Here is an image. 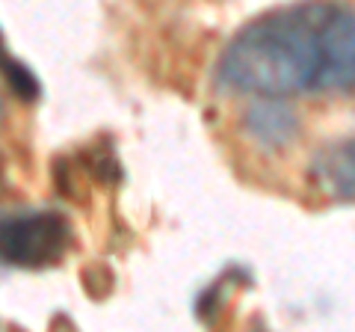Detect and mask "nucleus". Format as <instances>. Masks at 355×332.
Masks as SVG:
<instances>
[{"instance_id": "nucleus-1", "label": "nucleus", "mask_w": 355, "mask_h": 332, "mask_svg": "<svg viewBox=\"0 0 355 332\" xmlns=\"http://www.w3.org/2000/svg\"><path fill=\"white\" fill-rule=\"evenodd\" d=\"M216 77L258 98L355 90V6L302 0L258 15L225 45Z\"/></svg>"}, {"instance_id": "nucleus-2", "label": "nucleus", "mask_w": 355, "mask_h": 332, "mask_svg": "<svg viewBox=\"0 0 355 332\" xmlns=\"http://www.w3.org/2000/svg\"><path fill=\"white\" fill-rule=\"evenodd\" d=\"M74 243L69 217L39 208V211L0 214V264L18 270H48L65 261Z\"/></svg>"}, {"instance_id": "nucleus-3", "label": "nucleus", "mask_w": 355, "mask_h": 332, "mask_svg": "<svg viewBox=\"0 0 355 332\" xmlns=\"http://www.w3.org/2000/svg\"><path fill=\"white\" fill-rule=\"evenodd\" d=\"M243 128H246V134L258 142L261 149L279 151L296 140L299 116L282 98H258V101L243 113Z\"/></svg>"}, {"instance_id": "nucleus-4", "label": "nucleus", "mask_w": 355, "mask_h": 332, "mask_svg": "<svg viewBox=\"0 0 355 332\" xmlns=\"http://www.w3.org/2000/svg\"><path fill=\"white\" fill-rule=\"evenodd\" d=\"M314 184L335 199L355 202V137L338 140L314 158Z\"/></svg>"}, {"instance_id": "nucleus-5", "label": "nucleus", "mask_w": 355, "mask_h": 332, "mask_svg": "<svg viewBox=\"0 0 355 332\" xmlns=\"http://www.w3.org/2000/svg\"><path fill=\"white\" fill-rule=\"evenodd\" d=\"M3 65V77H6V83H9V90H12L21 101H36V98L42 95V83H39V77L33 74L24 63H18V60H3L0 63Z\"/></svg>"}, {"instance_id": "nucleus-6", "label": "nucleus", "mask_w": 355, "mask_h": 332, "mask_svg": "<svg viewBox=\"0 0 355 332\" xmlns=\"http://www.w3.org/2000/svg\"><path fill=\"white\" fill-rule=\"evenodd\" d=\"M0 116H3V104H0Z\"/></svg>"}]
</instances>
